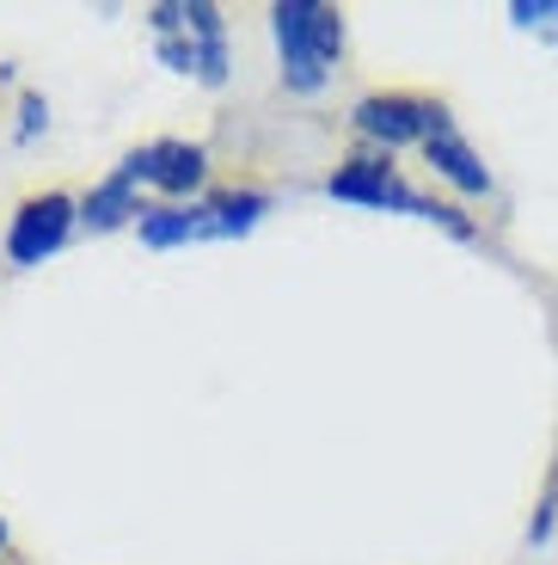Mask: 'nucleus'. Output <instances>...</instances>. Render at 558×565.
Masks as SVG:
<instances>
[{"instance_id":"nucleus-8","label":"nucleus","mask_w":558,"mask_h":565,"mask_svg":"<svg viewBox=\"0 0 558 565\" xmlns=\"http://www.w3.org/2000/svg\"><path fill=\"white\" fill-rule=\"evenodd\" d=\"M270 210H277V198L258 191V184H210V191L191 203L196 246H203V241H246V234L265 227Z\"/></svg>"},{"instance_id":"nucleus-12","label":"nucleus","mask_w":558,"mask_h":565,"mask_svg":"<svg viewBox=\"0 0 558 565\" xmlns=\"http://www.w3.org/2000/svg\"><path fill=\"white\" fill-rule=\"evenodd\" d=\"M50 99H43L37 86H19V99H13V148H37L43 136H50Z\"/></svg>"},{"instance_id":"nucleus-5","label":"nucleus","mask_w":558,"mask_h":565,"mask_svg":"<svg viewBox=\"0 0 558 565\" xmlns=\"http://www.w3.org/2000/svg\"><path fill=\"white\" fill-rule=\"evenodd\" d=\"M117 167L148 191V203H196L210 191V148L191 136H154L129 148Z\"/></svg>"},{"instance_id":"nucleus-4","label":"nucleus","mask_w":558,"mask_h":565,"mask_svg":"<svg viewBox=\"0 0 558 565\" xmlns=\"http://www.w3.org/2000/svg\"><path fill=\"white\" fill-rule=\"evenodd\" d=\"M448 105L430 93H405V86H375L350 105V136L356 148H375V154H405V148H423L436 129L448 124Z\"/></svg>"},{"instance_id":"nucleus-9","label":"nucleus","mask_w":558,"mask_h":565,"mask_svg":"<svg viewBox=\"0 0 558 565\" xmlns=\"http://www.w3.org/2000/svg\"><path fill=\"white\" fill-rule=\"evenodd\" d=\"M141 210H148V191L129 179L124 167H111L105 179H93L81 191V234H136Z\"/></svg>"},{"instance_id":"nucleus-11","label":"nucleus","mask_w":558,"mask_h":565,"mask_svg":"<svg viewBox=\"0 0 558 565\" xmlns=\"http://www.w3.org/2000/svg\"><path fill=\"white\" fill-rule=\"evenodd\" d=\"M503 19H509V31H522V38L558 50V0H509Z\"/></svg>"},{"instance_id":"nucleus-1","label":"nucleus","mask_w":558,"mask_h":565,"mask_svg":"<svg viewBox=\"0 0 558 565\" xmlns=\"http://www.w3.org/2000/svg\"><path fill=\"white\" fill-rule=\"evenodd\" d=\"M320 191L332 203H350V210H375V215H405V222H423V227H436V234H448V241H461V246H473L479 234H485V222H479L466 203L442 198V191H418V184L399 172V160L375 154V148H350V154L325 172Z\"/></svg>"},{"instance_id":"nucleus-2","label":"nucleus","mask_w":558,"mask_h":565,"mask_svg":"<svg viewBox=\"0 0 558 565\" xmlns=\"http://www.w3.org/2000/svg\"><path fill=\"white\" fill-rule=\"evenodd\" d=\"M270 50L289 99H320L350 56V19L332 0H270Z\"/></svg>"},{"instance_id":"nucleus-13","label":"nucleus","mask_w":558,"mask_h":565,"mask_svg":"<svg viewBox=\"0 0 558 565\" xmlns=\"http://www.w3.org/2000/svg\"><path fill=\"white\" fill-rule=\"evenodd\" d=\"M552 535H558V461L546 467L540 498H534V510H528V529H522V541H528V547H546Z\"/></svg>"},{"instance_id":"nucleus-14","label":"nucleus","mask_w":558,"mask_h":565,"mask_svg":"<svg viewBox=\"0 0 558 565\" xmlns=\"http://www.w3.org/2000/svg\"><path fill=\"white\" fill-rule=\"evenodd\" d=\"M7 547H13V529H7V516H0V559H7Z\"/></svg>"},{"instance_id":"nucleus-7","label":"nucleus","mask_w":558,"mask_h":565,"mask_svg":"<svg viewBox=\"0 0 558 565\" xmlns=\"http://www.w3.org/2000/svg\"><path fill=\"white\" fill-rule=\"evenodd\" d=\"M418 154H423V167H430V179L442 184L454 203H491V198H497V172L485 167V154L473 148V136H466L454 117L423 141Z\"/></svg>"},{"instance_id":"nucleus-3","label":"nucleus","mask_w":558,"mask_h":565,"mask_svg":"<svg viewBox=\"0 0 558 565\" xmlns=\"http://www.w3.org/2000/svg\"><path fill=\"white\" fill-rule=\"evenodd\" d=\"M148 38H154V62L191 86L222 93L234 81V31L215 0H154L141 13Z\"/></svg>"},{"instance_id":"nucleus-6","label":"nucleus","mask_w":558,"mask_h":565,"mask_svg":"<svg viewBox=\"0 0 558 565\" xmlns=\"http://www.w3.org/2000/svg\"><path fill=\"white\" fill-rule=\"evenodd\" d=\"M74 234H81V198H74V191H31V198L7 215L0 253H7L13 270H37V265H50Z\"/></svg>"},{"instance_id":"nucleus-10","label":"nucleus","mask_w":558,"mask_h":565,"mask_svg":"<svg viewBox=\"0 0 558 565\" xmlns=\"http://www.w3.org/2000/svg\"><path fill=\"white\" fill-rule=\"evenodd\" d=\"M136 241L148 253H179V246H196V227H191V203H148L136 222Z\"/></svg>"}]
</instances>
